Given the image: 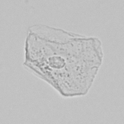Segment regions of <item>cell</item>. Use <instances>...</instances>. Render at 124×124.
Here are the masks:
<instances>
[{
    "label": "cell",
    "mask_w": 124,
    "mask_h": 124,
    "mask_svg": "<svg viewBox=\"0 0 124 124\" xmlns=\"http://www.w3.org/2000/svg\"><path fill=\"white\" fill-rule=\"evenodd\" d=\"M23 66L68 98L88 93L104 59L101 40L43 24L29 27Z\"/></svg>",
    "instance_id": "1"
}]
</instances>
